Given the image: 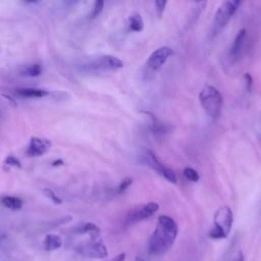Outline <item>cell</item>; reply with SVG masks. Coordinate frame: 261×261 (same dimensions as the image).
Masks as SVG:
<instances>
[{
	"label": "cell",
	"instance_id": "obj_1",
	"mask_svg": "<svg viewBox=\"0 0 261 261\" xmlns=\"http://www.w3.org/2000/svg\"><path fill=\"white\" fill-rule=\"evenodd\" d=\"M177 224L173 218L167 215H160L157 224L149 238L148 250L152 255H161L167 252L177 237Z\"/></svg>",
	"mask_w": 261,
	"mask_h": 261
},
{
	"label": "cell",
	"instance_id": "obj_2",
	"mask_svg": "<svg viewBox=\"0 0 261 261\" xmlns=\"http://www.w3.org/2000/svg\"><path fill=\"white\" fill-rule=\"evenodd\" d=\"M233 222V214L228 206L219 207L213 217V226L209 231V237L213 240L226 239L230 232Z\"/></svg>",
	"mask_w": 261,
	"mask_h": 261
},
{
	"label": "cell",
	"instance_id": "obj_3",
	"mask_svg": "<svg viewBox=\"0 0 261 261\" xmlns=\"http://www.w3.org/2000/svg\"><path fill=\"white\" fill-rule=\"evenodd\" d=\"M199 100L203 109L210 117L215 119L220 115L222 108V96L215 87L205 85L200 91Z\"/></svg>",
	"mask_w": 261,
	"mask_h": 261
},
{
	"label": "cell",
	"instance_id": "obj_4",
	"mask_svg": "<svg viewBox=\"0 0 261 261\" xmlns=\"http://www.w3.org/2000/svg\"><path fill=\"white\" fill-rule=\"evenodd\" d=\"M240 4L241 2L238 0H226L219 5L214 15V21H213L214 34H217L226 25V23L229 21V19L232 17L234 12L237 11Z\"/></svg>",
	"mask_w": 261,
	"mask_h": 261
},
{
	"label": "cell",
	"instance_id": "obj_5",
	"mask_svg": "<svg viewBox=\"0 0 261 261\" xmlns=\"http://www.w3.org/2000/svg\"><path fill=\"white\" fill-rule=\"evenodd\" d=\"M76 253L84 258L91 259H103L108 256V250L106 246L96 240H92L88 243L81 244L75 248Z\"/></svg>",
	"mask_w": 261,
	"mask_h": 261
},
{
	"label": "cell",
	"instance_id": "obj_6",
	"mask_svg": "<svg viewBox=\"0 0 261 261\" xmlns=\"http://www.w3.org/2000/svg\"><path fill=\"white\" fill-rule=\"evenodd\" d=\"M143 159L147 165H149L153 170H155L165 179H167L170 182H176L175 173L170 168L164 166L152 151H150L149 149H145L143 153Z\"/></svg>",
	"mask_w": 261,
	"mask_h": 261
},
{
	"label": "cell",
	"instance_id": "obj_7",
	"mask_svg": "<svg viewBox=\"0 0 261 261\" xmlns=\"http://www.w3.org/2000/svg\"><path fill=\"white\" fill-rule=\"evenodd\" d=\"M87 67L95 70H117L123 67V62L113 55H103L91 60Z\"/></svg>",
	"mask_w": 261,
	"mask_h": 261
},
{
	"label": "cell",
	"instance_id": "obj_8",
	"mask_svg": "<svg viewBox=\"0 0 261 261\" xmlns=\"http://www.w3.org/2000/svg\"><path fill=\"white\" fill-rule=\"evenodd\" d=\"M159 209V205L156 202H149L147 204H144L136 209H134L132 212H129L127 216V222L128 223H137L142 220L148 219L151 217L157 210Z\"/></svg>",
	"mask_w": 261,
	"mask_h": 261
},
{
	"label": "cell",
	"instance_id": "obj_9",
	"mask_svg": "<svg viewBox=\"0 0 261 261\" xmlns=\"http://www.w3.org/2000/svg\"><path fill=\"white\" fill-rule=\"evenodd\" d=\"M172 54H173V51L170 47H167V46L159 47L151 53V55L148 58L147 65L150 69L157 70L166 62V60Z\"/></svg>",
	"mask_w": 261,
	"mask_h": 261
},
{
	"label": "cell",
	"instance_id": "obj_10",
	"mask_svg": "<svg viewBox=\"0 0 261 261\" xmlns=\"http://www.w3.org/2000/svg\"><path fill=\"white\" fill-rule=\"evenodd\" d=\"M50 146H51V143L47 139L33 137L30 140L25 153L29 156H42L49 150Z\"/></svg>",
	"mask_w": 261,
	"mask_h": 261
},
{
	"label": "cell",
	"instance_id": "obj_11",
	"mask_svg": "<svg viewBox=\"0 0 261 261\" xmlns=\"http://www.w3.org/2000/svg\"><path fill=\"white\" fill-rule=\"evenodd\" d=\"M245 38H246V30L242 29L236 35L234 40H233L230 50H229V57L232 60L239 59V57L243 51L244 45H245Z\"/></svg>",
	"mask_w": 261,
	"mask_h": 261
},
{
	"label": "cell",
	"instance_id": "obj_12",
	"mask_svg": "<svg viewBox=\"0 0 261 261\" xmlns=\"http://www.w3.org/2000/svg\"><path fill=\"white\" fill-rule=\"evenodd\" d=\"M145 114L148 116V121H149V127L154 134H166L171 130V126L165 122H162L158 120L152 113L150 112H145Z\"/></svg>",
	"mask_w": 261,
	"mask_h": 261
},
{
	"label": "cell",
	"instance_id": "obj_13",
	"mask_svg": "<svg viewBox=\"0 0 261 261\" xmlns=\"http://www.w3.org/2000/svg\"><path fill=\"white\" fill-rule=\"evenodd\" d=\"M61 246H62V239L58 234H54V233L46 234L43 242V247L46 251H55L59 249Z\"/></svg>",
	"mask_w": 261,
	"mask_h": 261
},
{
	"label": "cell",
	"instance_id": "obj_14",
	"mask_svg": "<svg viewBox=\"0 0 261 261\" xmlns=\"http://www.w3.org/2000/svg\"><path fill=\"white\" fill-rule=\"evenodd\" d=\"M1 203L4 207L16 211L20 210L22 207V201L18 197H13V196H4L1 199Z\"/></svg>",
	"mask_w": 261,
	"mask_h": 261
},
{
	"label": "cell",
	"instance_id": "obj_15",
	"mask_svg": "<svg viewBox=\"0 0 261 261\" xmlns=\"http://www.w3.org/2000/svg\"><path fill=\"white\" fill-rule=\"evenodd\" d=\"M17 94L23 97H31V98H42L44 96L48 95V92L42 89H37V88H22V89H17L16 90Z\"/></svg>",
	"mask_w": 261,
	"mask_h": 261
},
{
	"label": "cell",
	"instance_id": "obj_16",
	"mask_svg": "<svg viewBox=\"0 0 261 261\" xmlns=\"http://www.w3.org/2000/svg\"><path fill=\"white\" fill-rule=\"evenodd\" d=\"M79 232L80 233H87L90 236V238L92 240H97V238L99 237L100 234V228L95 224V223H92V222H87V223H84L80 229H79Z\"/></svg>",
	"mask_w": 261,
	"mask_h": 261
},
{
	"label": "cell",
	"instance_id": "obj_17",
	"mask_svg": "<svg viewBox=\"0 0 261 261\" xmlns=\"http://www.w3.org/2000/svg\"><path fill=\"white\" fill-rule=\"evenodd\" d=\"M43 71L42 65L39 63H34L31 65L25 66V68L21 71L22 75L25 76H31V77H35V76H39Z\"/></svg>",
	"mask_w": 261,
	"mask_h": 261
},
{
	"label": "cell",
	"instance_id": "obj_18",
	"mask_svg": "<svg viewBox=\"0 0 261 261\" xmlns=\"http://www.w3.org/2000/svg\"><path fill=\"white\" fill-rule=\"evenodd\" d=\"M129 29L133 32H141L144 29V21L140 14L136 13L129 17Z\"/></svg>",
	"mask_w": 261,
	"mask_h": 261
},
{
	"label": "cell",
	"instance_id": "obj_19",
	"mask_svg": "<svg viewBox=\"0 0 261 261\" xmlns=\"http://www.w3.org/2000/svg\"><path fill=\"white\" fill-rule=\"evenodd\" d=\"M184 176L187 179H189L190 181H193V182H197L200 178L199 173L192 167H186L184 169Z\"/></svg>",
	"mask_w": 261,
	"mask_h": 261
},
{
	"label": "cell",
	"instance_id": "obj_20",
	"mask_svg": "<svg viewBox=\"0 0 261 261\" xmlns=\"http://www.w3.org/2000/svg\"><path fill=\"white\" fill-rule=\"evenodd\" d=\"M103 6H104V2L102 0H96L94 2L93 10H92V13L90 14V17L91 18H95L96 16H98L101 13V11H102Z\"/></svg>",
	"mask_w": 261,
	"mask_h": 261
},
{
	"label": "cell",
	"instance_id": "obj_21",
	"mask_svg": "<svg viewBox=\"0 0 261 261\" xmlns=\"http://www.w3.org/2000/svg\"><path fill=\"white\" fill-rule=\"evenodd\" d=\"M166 4H167V1H165V0H156L155 1V7H156L155 9H156V13L159 17L162 16Z\"/></svg>",
	"mask_w": 261,
	"mask_h": 261
},
{
	"label": "cell",
	"instance_id": "obj_22",
	"mask_svg": "<svg viewBox=\"0 0 261 261\" xmlns=\"http://www.w3.org/2000/svg\"><path fill=\"white\" fill-rule=\"evenodd\" d=\"M43 192H44V194L48 197V198H50L51 200H52V202L53 203H55V204H57V205H59V204H61L62 203V200L59 198V197H57L54 193H53V191L52 190H50V189H44L43 190Z\"/></svg>",
	"mask_w": 261,
	"mask_h": 261
},
{
	"label": "cell",
	"instance_id": "obj_23",
	"mask_svg": "<svg viewBox=\"0 0 261 261\" xmlns=\"http://www.w3.org/2000/svg\"><path fill=\"white\" fill-rule=\"evenodd\" d=\"M133 184V179L130 178V177H124L122 180H121V182L119 184V186H118V188H117V191H118V193H122V192H124L130 185Z\"/></svg>",
	"mask_w": 261,
	"mask_h": 261
},
{
	"label": "cell",
	"instance_id": "obj_24",
	"mask_svg": "<svg viewBox=\"0 0 261 261\" xmlns=\"http://www.w3.org/2000/svg\"><path fill=\"white\" fill-rule=\"evenodd\" d=\"M4 163H5V165H8V166L21 167V163H20V161H19L17 158L13 157V156H8V157L5 159Z\"/></svg>",
	"mask_w": 261,
	"mask_h": 261
},
{
	"label": "cell",
	"instance_id": "obj_25",
	"mask_svg": "<svg viewBox=\"0 0 261 261\" xmlns=\"http://www.w3.org/2000/svg\"><path fill=\"white\" fill-rule=\"evenodd\" d=\"M231 261H245L243 253H242L241 251H239V252L236 254V256L233 257V259H232Z\"/></svg>",
	"mask_w": 261,
	"mask_h": 261
},
{
	"label": "cell",
	"instance_id": "obj_26",
	"mask_svg": "<svg viewBox=\"0 0 261 261\" xmlns=\"http://www.w3.org/2000/svg\"><path fill=\"white\" fill-rule=\"evenodd\" d=\"M125 260V253H120L117 256H115L112 260L110 261H124Z\"/></svg>",
	"mask_w": 261,
	"mask_h": 261
},
{
	"label": "cell",
	"instance_id": "obj_27",
	"mask_svg": "<svg viewBox=\"0 0 261 261\" xmlns=\"http://www.w3.org/2000/svg\"><path fill=\"white\" fill-rule=\"evenodd\" d=\"M245 79H247V88L250 89L251 88V84H252V79H251V75L246 73L245 74Z\"/></svg>",
	"mask_w": 261,
	"mask_h": 261
},
{
	"label": "cell",
	"instance_id": "obj_28",
	"mask_svg": "<svg viewBox=\"0 0 261 261\" xmlns=\"http://www.w3.org/2000/svg\"><path fill=\"white\" fill-rule=\"evenodd\" d=\"M64 162L61 160V159H59V160H55V161H53L52 162V166H58V165H62Z\"/></svg>",
	"mask_w": 261,
	"mask_h": 261
},
{
	"label": "cell",
	"instance_id": "obj_29",
	"mask_svg": "<svg viewBox=\"0 0 261 261\" xmlns=\"http://www.w3.org/2000/svg\"><path fill=\"white\" fill-rule=\"evenodd\" d=\"M135 261H145V260H144V259H143L142 257H140V256H137V257H136V260H135Z\"/></svg>",
	"mask_w": 261,
	"mask_h": 261
}]
</instances>
